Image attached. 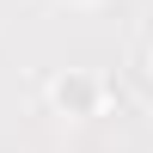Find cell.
Here are the masks:
<instances>
[{
  "mask_svg": "<svg viewBox=\"0 0 153 153\" xmlns=\"http://www.w3.org/2000/svg\"><path fill=\"white\" fill-rule=\"evenodd\" d=\"M55 104L68 110V117H92V110H98V80H92V74H68V80H55Z\"/></svg>",
  "mask_w": 153,
  "mask_h": 153,
  "instance_id": "1",
  "label": "cell"
}]
</instances>
